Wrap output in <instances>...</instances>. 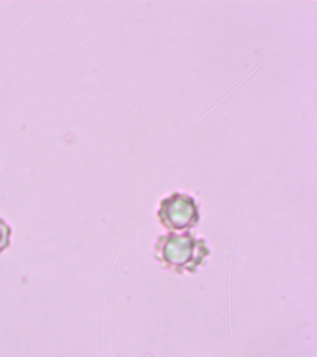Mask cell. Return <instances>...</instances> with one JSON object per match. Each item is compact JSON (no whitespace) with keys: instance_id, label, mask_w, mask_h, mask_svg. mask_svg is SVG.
<instances>
[{"instance_id":"obj_1","label":"cell","mask_w":317,"mask_h":357,"mask_svg":"<svg viewBox=\"0 0 317 357\" xmlns=\"http://www.w3.org/2000/svg\"><path fill=\"white\" fill-rule=\"evenodd\" d=\"M10 236L12 229L3 220L0 219V253L3 252L9 247Z\"/></svg>"}]
</instances>
